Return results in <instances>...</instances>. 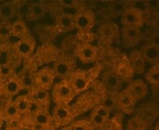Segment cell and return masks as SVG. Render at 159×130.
<instances>
[{
    "label": "cell",
    "instance_id": "f6af8a7d",
    "mask_svg": "<svg viewBox=\"0 0 159 130\" xmlns=\"http://www.w3.org/2000/svg\"><path fill=\"white\" fill-rule=\"evenodd\" d=\"M6 130H20V129H11V128H6Z\"/></svg>",
    "mask_w": 159,
    "mask_h": 130
},
{
    "label": "cell",
    "instance_id": "e575fe53",
    "mask_svg": "<svg viewBox=\"0 0 159 130\" xmlns=\"http://www.w3.org/2000/svg\"><path fill=\"white\" fill-rule=\"evenodd\" d=\"M89 121L91 122V124L94 126L95 128H101L108 123L109 120L92 112L89 116Z\"/></svg>",
    "mask_w": 159,
    "mask_h": 130
},
{
    "label": "cell",
    "instance_id": "4316f807",
    "mask_svg": "<svg viewBox=\"0 0 159 130\" xmlns=\"http://www.w3.org/2000/svg\"><path fill=\"white\" fill-rule=\"evenodd\" d=\"M34 75H35V73L31 72L30 70H24L20 75H19L24 90H29V91L30 90H32L34 87H35Z\"/></svg>",
    "mask_w": 159,
    "mask_h": 130
},
{
    "label": "cell",
    "instance_id": "5b68a950",
    "mask_svg": "<svg viewBox=\"0 0 159 130\" xmlns=\"http://www.w3.org/2000/svg\"><path fill=\"white\" fill-rule=\"evenodd\" d=\"M120 21L123 27H133L141 28L144 24V12L137 8L129 6L121 15Z\"/></svg>",
    "mask_w": 159,
    "mask_h": 130
},
{
    "label": "cell",
    "instance_id": "ac0fdd59",
    "mask_svg": "<svg viewBox=\"0 0 159 130\" xmlns=\"http://www.w3.org/2000/svg\"><path fill=\"white\" fill-rule=\"evenodd\" d=\"M32 122L43 125L49 128L50 129H51V128L55 127L52 115L48 108L37 107V109H35L33 112Z\"/></svg>",
    "mask_w": 159,
    "mask_h": 130
},
{
    "label": "cell",
    "instance_id": "7bdbcfd3",
    "mask_svg": "<svg viewBox=\"0 0 159 130\" xmlns=\"http://www.w3.org/2000/svg\"><path fill=\"white\" fill-rule=\"evenodd\" d=\"M59 130H72L71 129V127L70 126H66V127H63V128H60Z\"/></svg>",
    "mask_w": 159,
    "mask_h": 130
},
{
    "label": "cell",
    "instance_id": "8fae6325",
    "mask_svg": "<svg viewBox=\"0 0 159 130\" xmlns=\"http://www.w3.org/2000/svg\"><path fill=\"white\" fill-rule=\"evenodd\" d=\"M35 47V40L31 35H29L27 37L19 39L13 45V50L18 57L28 58L34 53Z\"/></svg>",
    "mask_w": 159,
    "mask_h": 130
},
{
    "label": "cell",
    "instance_id": "74e56055",
    "mask_svg": "<svg viewBox=\"0 0 159 130\" xmlns=\"http://www.w3.org/2000/svg\"><path fill=\"white\" fill-rule=\"evenodd\" d=\"M11 129H20L21 130V121L20 119H15L8 120L7 121V128Z\"/></svg>",
    "mask_w": 159,
    "mask_h": 130
},
{
    "label": "cell",
    "instance_id": "ba28073f",
    "mask_svg": "<svg viewBox=\"0 0 159 130\" xmlns=\"http://www.w3.org/2000/svg\"><path fill=\"white\" fill-rule=\"evenodd\" d=\"M102 84L107 92L110 93H118L121 90L122 85H123V78L119 76V74L116 73L112 70L105 71L102 74Z\"/></svg>",
    "mask_w": 159,
    "mask_h": 130
},
{
    "label": "cell",
    "instance_id": "7402d4cb",
    "mask_svg": "<svg viewBox=\"0 0 159 130\" xmlns=\"http://www.w3.org/2000/svg\"><path fill=\"white\" fill-rule=\"evenodd\" d=\"M129 62L133 70L137 74H142L145 71L146 61L140 50H133L129 55Z\"/></svg>",
    "mask_w": 159,
    "mask_h": 130
},
{
    "label": "cell",
    "instance_id": "5bb4252c",
    "mask_svg": "<svg viewBox=\"0 0 159 130\" xmlns=\"http://www.w3.org/2000/svg\"><path fill=\"white\" fill-rule=\"evenodd\" d=\"M2 83H3V87H4V94L9 99L11 97L17 96L21 90H24L21 81L20 79V77L18 74L9 78L8 79L3 81Z\"/></svg>",
    "mask_w": 159,
    "mask_h": 130
},
{
    "label": "cell",
    "instance_id": "e0dca14e",
    "mask_svg": "<svg viewBox=\"0 0 159 130\" xmlns=\"http://www.w3.org/2000/svg\"><path fill=\"white\" fill-rule=\"evenodd\" d=\"M140 52L146 62L155 64L159 59V44L157 42H148L141 47Z\"/></svg>",
    "mask_w": 159,
    "mask_h": 130
},
{
    "label": "cell",
    "instance_id": "f546056e",
    "mask_svg": "<svg viewBox=\"0 0 159 130\" xmlns=\"http://www.w3.org/2000/svg\"><path fill=\"white\" fill-rule=\"evenodd\" d=\"M126 128L127 130H146L147 124L142 118L135 116L128 120Z\"/></svg>",
    "mask_w": 159,
    "mask_h": 130
},
{
    "label": "cell",
    "instance_id": "8d00e7d4",
    "mask_svg": "<svg viewBox=\"0 0 159 130\" xmlns=\"http://www.w3.org/2000/svg\"><path fill=\"white\" fill-rule=\"evenodd\" d=\"M58 5L61 7H63L64 9H66V10H76L77 11H80L79 9H77L78 6H80V3L77 2V1H74V0H61V1H58Z\"/></svg>",
    "mask_w": 159,
    "mask_h": 130
},
{
    "label": "cell",
    "instance_id": "83f0119b",
    "mask_svg": "<svg viewBox=\"0 0 159 130\" xmlns=\"http://www.w3.org/2000/svg\"><path fill=\"white\" fill-rule=\"evenodd\" d=\"M129 4L125 2H120V1H116V2H111L108 5V10L110 13L113 16H120L124 13V11L128 8Z\"/></svg>",
    "mask_w": 159,
    "mask_h": 130
},
{
    "label": "cell",
    "instance_id": "603a6c76",
    "mask_svg": "<svg viewBox=\"0 0 159 130\" xmlns=\"http://www.w3.org/2000/svg\"><path fill=\"white\" fill-rule=\"evenodd\" d=\"M11 35L17 38L18 40L30 35L28 26L26 24V21L24 20H20V19L14 20L13 22L11 23Z\"/></svg>",
    "mask_w": 159,
    "mask_h": 130
},
{
    "label": "cell",
    "instance_id": "52a82bcc",
    "mask_svg": "<svg viewBox=\"0 0 159 130\" xmlns=\"http://www.w3.org/2000/svg\"><path fill=\"white\" fill-rule=\"evenodd\" d=\"M75 57L82 63H92L96 62L98 57V50L97 47L89 42L80 43L75 48Z\"/></svg>",
    "mask_w": 159,
    "mask_h": 130
},
{
    "label": "cell",
    "instance_id": "277c9868",
    "mask_svg": "<svg viewBox=\"0 0 159 130\" xmlns=\"http://www.w3.org/2000/svg\"><path fill=\"white\" fill-rule=\"evenodd\" d=\"M74 63L75 62L74 58H72V57L69 55H65L59 57L54 62L52 67V69L56 75V78H60V80L67 79L70 75L75 70Z\"/></svg>",
    "mask_w": 159,
    "mask_h": 130
},
{
    "label": "cell",
    "instance_id": "d590c367",
    "mask_svg": "<svg viewBox=\"0 0 159 130\" xmlns=\"http://www.w3.org/2000/svg\"><path fill=\"white\" fill-rule=\"evenodd\" d=\"M93 113H95L97 115H99V116H101L102 118H104V119L106 120H110V116H111V110L107 108L106 107H104L103 105L102 104H99V105H97L96 106L94 109H93V111H92Z\"/></svg>",
    "mask_w": 159,
    "mask_h": 130
},
{
    "label": "cell",
    "instance_id": "7c38bea8",
    "mask_svg": "<svg viewBox=\"0 0 159 130\" xmlns=\"http://www.w3.org/2000/svg\"><path fill=\"white\" fill-rule=\"evenodd\" d=\"M120 35L123 43L126 48H133L138 45L142 39L141 28L133 27H123L120 28Z\"/></svg>",
    "mask_w": 159,
    "mask_h": 130
},
{
    "label": "cell",
    "instance_id": "4fadbf2b",
    "mask_svg": "<svg viewBox=\"0 0 159 130\" xmlns=\"http://www.w3.org/2000/svg\"><path fill=\"white\" fill-rule=\"evenodd\" d=\"M136 101V99H134L125 89L121 90L117 93L118 108H119L123 113L126 114H130L134 112Z\"/></svg>",
    "mask_w": 159,
    "mask_h": 130
},
{
    "label": "cell",
    "instance_id": "9a60e30c",
    "mask_svg": "<svg viewBox=\"0 0 159 130\" xmlns=\"http://www.w3.org/2000/svg\"><path fill=\"white\" fill-rule=\"evenodd\" d=\"M127 90L133 98L136 100L144 99L148 94V85L142 79H136L131 81L126 86Z\"/></svg>",
    "mask_w": 159,
    "mask_h": 130
},
{
    "label": "cell",
    "instance_id": "8992f818",
    "mask_svg": "<svg viewBox=\"0 0 159 130\" xmlns=\"http://www.w3.org/2000/svg\"><path fill=\"white\" fill-rule=\"evenodd\" d=\"M75 29L87 32L94 27L96 23V17L94 12L90 10L82 9L77 11L74 15Z\"/></svg>",
    "mask_w": 159,
    "mask_h": 130
},
{
    "label": "cell",
    "instance_id": "f35d334b",
    "mask_svg": "<svg viewBox=\"0 0 159 130\" xmlns=\"http://www.w3.org/2000/svg\"><path fill=\"white\" fill-rule=\"evenodd\" d=\"M30 130H51V129H50L49 128L45 127V126H43V125H41V124H38V123L32 122Z\"/></svg>",
    "mask_w": 159,
    "mask_h": 130
},
{
    "label": "cell",
    "instance_id": "4dcf8cb0",
    "mask_svg": "<svg viewBox=\"0 0 159 130\" xmlns=\"http://www.w3.org/2000/svg\"><path fill=\"white\" fill-rule=\"evenodd\" d=\"M16 71L10 63H0V81L3 82L12 76L16 75Z\"/></svg>",
    "mask_w": 159,
    "mask_h": 130
},
{
    "label": "cell",
    "instance_id": "d6986e66",
    "mask_svg": "<svg viewBox=\"0 0 159 130\" xmlns=\"http://www.w3.org/2000/svg\"><path fill=\"white\" fill-rule=\"evenodd\" d=\"M116 25L112 23H106L99 28V37L105 44H111L119 34Z\"/></svg>",
    "mask_w": 159,
    "mask_h": 130
},
{
    "label": "cell",
    "instance_id": "3957f363",
    "mask_svg": "<svg viewBox=\"0 0 159 130\" xmlns=\"http://www.w3.org/2000/svg\"><path fill=\"white\" fill-rule=\"evenodd\" d=\"M69 84L74 89L75 94H80L87 90L91 84L90 76L87 70L76 69L70 75L68 78Z\"/></svg>",
    "mask_w": 159,
    "mask_h": 130
},
{
    "label": "cell",
    "instance_id": "cb8c5ba5",
    "mask_svg": "<svg viewBox=\"0 0 159 130\" xmlns=\"http://www.w3.org/2000/svg\"><path fill=\"white\" fill-rule=\"evenodd\" d=\"M2 114H3L4 120L7 121L11 120L20 119L21 117V114L19 112L13 99H8V100L6 101V106L2 111Z\"/></svg>",
    "mask_w": 159,
    "mask_h": 130
},
{
    "label": "cell",
    "instance_id": "9c48e42d",
    "mask_svg": "<svg viewBox=\"0 0 159 130\" xmlns=\"http://www.w3.org/2000/svg\"><path fill=\"white\" fill-rule=\"evenodd\" d=\"M56 75L54 73L52 68L45 67L41 69L40 70L35 72L34 80H35V86L50 90L52 86L55 84Z\"/></svg>",
    "mask_w": 159,
    "mask_h": 130
},
{
    "label": "cell",
    "instance_id": "d4e9b609",
    "mask_svg": "<svg viewBox=\"0 0 159 130\" xmlns=\"http://www.w3.org/2000/svg\"><path fill=\"white\" fill-rule=\"evenodd\" d=\"M13 101L15 103L16 107H17L18 110L20 113L23 115V114H27L31 111V108L34 106L33 103L31 102L30 99L28 94L25 95H19L17 96Z\"/></svg>",
    "mask_w": 159,
    "mask_h": 130
},
{
    "label": "cell",
    "instance_id": "6da1fadb",
    "mask_svg": "<svg viewBox=\"0 0 159 130\" xmlns=\"http://www.w3.org/2000/svg\"><path fill=\"white\" fill-rule=\"evenodd\" d=\"M51 101L55 105H70L76 96L68 80H59L51 88Z\"/></svg>",
    "mask_w": 159,
    "mask_h": 130
},
{
    "label": "cell",
    "instance_id": "1f68e13d",
    "mask_svg": "<svg viewBox=\"0 0 159 130\" xmlns=\"http://www.w3.org/2000/svg\"><path fill=\"white\" fill-rule=\"evenodd\" d=\"M72 130H95L96 128L91 124V122L87 120H75L70 125Z\"/></svg>",
    "mask_w": 159,
    "mask_h": 130
},
{
    "label": "cell",
    "instance_id": "30bf717a",
    "mask_svg": "<svg viewBox=\"0 0 159 130\" xmlns=\"http://www.w3.org/2000/svg\"><path fill=\"white\" fill-rule=\"evenodd\" d=\"M33 105L40 108H49L51 103V95L49 90L35 86L28 93Z\"/></svg>",
    "mask_w": 159,
    "mask_h": 130
},
{
    "label": "cell",
    "instance_id": "7a4b0ae2",
    "mask_svg": "<svg viewBox=\"0 0 159 130\" xmlns=\"http://www.w3.org/2000/svg\"><path fill=\"white\" fill-rule=\"evenodd\" d=\"M51 115L57 128L70 126L74 122V114L70 105H55Z\"/></svg>",
    "mask_w": 159,
    "mask_h": 130
},
{
    "label": "cell",
    "instance_id": "2e32d148",
    "mask_svg": "<svg viewBox=\"0 0 159 130\" xmlns=\"http://www.w3.org/2000/svg\"><path fill=\"white\" fill-rule=\"evenodd\" d=\"M74 14L71 12L62 11L56 16V27L58 30L62 32H70L75 29L74 23Z\"/></svg>",
    "mask_w": 159,
    "mask_h": 130
},
{
    "label": "cell",
    "instance_id": "44dd1931",
    "mask_svg": "<svg viewBox=\"0 0 159 130\" xmlns=\"http://www.w3.org/2000/svg\"><path fill=\"white\" fill-rule=\"evenodd\" d=\"M47 10H48V7L42 1L30 2V10H29L28 20L31 22L41 20L46 15Z\"/></svg>",
    "mask_w": 159,
    "mask_h": 130
},
{
    "label": "cell",
    "instance_id": "60d3db41",
    "mask_svg": "<svg viewBox=\"0 0 159 130\" xmlns=\"http://www.w3.org/2000/svg\"><path fill=\"white\" fill-rule=\"evenodd\" d=\"M4 94V87H3V83L0 81V96H3Z\"/></svg>",
    "mask_w": 159,
    "mask_h": 130
},
{
    "label": "cell",
    "instance_id": "ab89813d",
    "mask_svg": "<svg viewBox=\"0 0 159 130\" xmlns=\"http://www.w3.org/2000/svg\"><path fill=\"white\" fill-rule=\"evenodd\" d=\"M8 99L9 98H7L5 95H3V96H0V112H2L3 111V109L5 107V106H6V101L8 100Z\"/></svg>",
    "mask_w": 159,
    "mask_h": 130
},
{
    "label": "cell",
    "instance_id": "ee69618b",
    "mask_svg": "<svg viewBox=\"0 0 159 130\" xmlns=\"http://www.w3.org/2000/svg\"><path fill=\"white\" fill-rule=\"evenodd\" d=\"M1 55H2V46L0 45V57H1Z\"/></svg>",
    "mask_w": 159,
    "mask_h": 130
},
{
    "label": "cell",
    "instance_id": "f1b7e54d",
    "mask_svg": "<svg viewBox=\"0 0 159 130\" xmlns=\"http://www.w3.org/2000/svg\"><path fill=\"white\" fill-rule=\"evenodd\" d=\"M11 36V24L8 22H0V45L6 44Z\"/></svg>",
    "mask_w": 159,
    "mask_h": 130
},
{
    "label": "cell",
    "instance_id": "ffe728a7",
    "mask_svg": "<svg viewBox=\"0 0 159 130\" xmlns=\"http://www.w3.org/2000/svg\"><path fill=\"white\" fill-rule=\"evenodd\" d=\"M16 18L15 2H4L0 5V22H8L11 24Z\"/></svg>",
    "mask_w": 159,
    "mask_h": 130
},
{
    "label": "cell",
    "instance_id": "b9f144b4",
    "mask_svg": "<svg viewBox=\"0 0 159 130\" xmlns=\"http://www.w3.org/2000/svg\"><path fill=\"white\" fill-rule=\"evenodd\" d=\"M152 67H154V68H156L157 69H158L159 70V59L157 61V62L155 63V64H153L152 65Z\"/></svg>",
    "mask_w": 159,
    "mask_h": 130
},
{
    "label": "cell",
    "instance_id": "836d02e7",
    "mask_svg": "<svg viewBox=\"0 0 159 130\" xmlns=\"http://www.w3.org/2000/svg\"><path fill=\"white\" fill-rule=\"evenodd\" d=\"M104 107L109 108L111 111L114 108L118 107L117 105V93H110L107 92V95L103 99V101L101 103Z\"/></svg>",
    "mask_w": 159,
    "mask_h": 130
},
{
    "label": "cell",
    "instance_id": "484cf974",
    "mask_svg": "<svg viewBox=\"0 0 159 130\" xmlns=\"http://www.w3.org/2000/svg\"><path fill=\"white\" fill-rule=\"evenodd\" d=\"M16 18L20 20H28L30 10V2L29 1H16Z\"/></svg>",
    "mask_w": 159,
    "mask_h": 130
},
{
    "label": "cell",
    "instance_id": "bcb514c9",
    "mask_svg": "<svg viewBox=\"0 0 159 130\" xmlns=\"http://www.w3.org/2000/svg\"><path fill=\"white\" fill-rule=\"evenodd\" d=\"M1 4H2V3H1V1H0V5H1Z\"/></svg>",
    "mask_w": 159,
    "mask_h": 130
},
{
    "label": "cell",
    "instance_id": "d6a6232c",
    "mask_svg": "<svg viewBox=\"0 0 159 130\" xmlns=\"http://www.w3.org/2000/svg\"><path fill=\"white\" fill-rule=\"evenodd\" d=\"M145 78L150 85H159V70L151 67L145 74Z\"/></svg>",
    "mask_w": 159,
    "mask_h": 130
}]
</instances>
